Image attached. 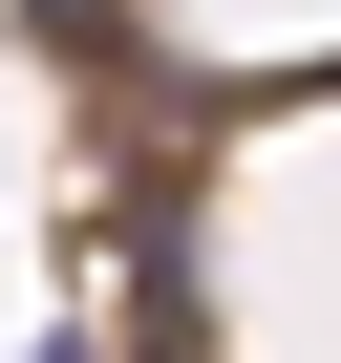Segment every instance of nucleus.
Here are the masks:
<instances>
[{"label":"nucleus","instance_id":"1","mask_svg":"<svg viewBox=\"0 0 341 363\" xmlns=\"http://www.w3.org/2000/svg\"><path fill=\"white\" fill-rule=\"evenodd\" d=\"M22 363H107V342H86V320H43V342H22Z\"/></svg>","mask_w":341,"mask_h":363}]
</instances>
